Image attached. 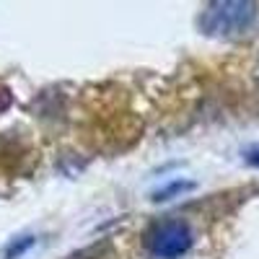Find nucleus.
Here are the masks:
<instances>
[{
    "instance_id": "nucleus-1",
    "label": "nucleus",
    "mask_w": 259,
    "mask_h": 259,
    "mask_svg": "<svg viewBox=\"0 0 259 259\" xmlns=\"http://www.w3.org/2000/svg\"><path fill=\"white\" fill-rule=\"evenodd\" d=\"M192 246V231L182 221H158L145 231V249L156 259H179Z\"/></svg>"
},
{
    "instance_id": "nucleus-2",
    "label": "nucleus",
    "mask_w": 259,
    "mask_h": 259,
    "mask_svg": "<svg viewBox=\"0 0 259 259\" xmlns=\"http://www.w3.org/2000/svg\"><path fill=\"white\" fill-rule=\"evenodd\" d=\"M256 18V6L254 3H212L205 16H202V26L210 34H223L233 36L246 31Z\"/></svg>"
}]
</instances>
